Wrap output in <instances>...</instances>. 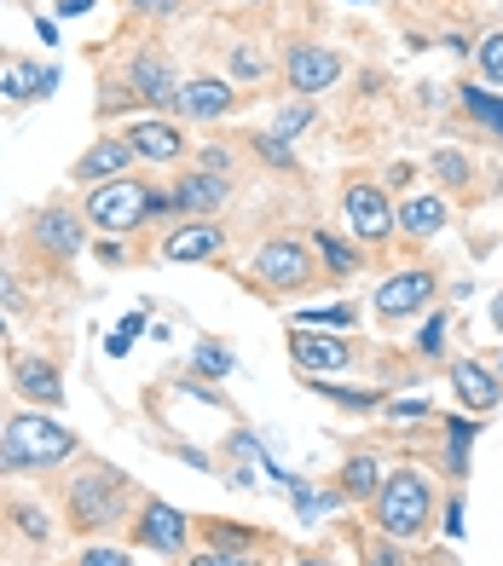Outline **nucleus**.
I'll use <instances>...</instances> for the list:
<instances>
[{
	"label": "nucleus",
	"instance_id": "f257e3e1",
	"mask_svg": "<svg viewBox=\"0 0 503 566\" xmlns=\"http://www.w3.org/2000/svg\"><path fill=\"white\" fill-rule=\"evenodd\" d=\"M75 457V433L41 410H23V417H7V433H0V474H46L59 462Z\"/></svg>",
	"mask_w": 503,
	"mask_h": 566
},
{
	"label": "nucleus",
	"instance_id": "f03ea898",
	"mask_svg": "<svg viewBox=\"0 0 503 566\" xmlns=\"http://www.w3.org/2000/svg\"><path fill=\"white\" fill-rule=\"evenodd\" d=\"M434 514L440 509H434L429 474H422V469H388L383 492H376V503H370V526L399 537V544H417V537L434 526Z\"/></svg>",
	"mask_w": 503,
	"mask_h": 566
},
{
	"label": "nucleus",
	"instance_id": "7ed1b4c3",
	"mask_svg": "<svg viewBox=\"0 0 503 566\" xmlns=\"http://www.w3.org/2000/svg\"><path fill=\"white\" fill-rule=\"evenodd\" d=\"M168 209V191L163 186H145V179H105V186L87 191V220L98 231H139L150 214Z\"/></svg>",
	"mask_w": 503,
	"mask_h": 566
},
{
	"label": "nucleus",
	"instance_id": "20e7f679",
	"mask_svg": "<svg viewBox=\"0 0 503 566\" xmlns=\"http://www.w3.org/2000/svg\"><path fill=\"white\" fill-rule=\"evenodd\" d=\"M64 503H70V521L82 526V532H111L122 514H128V480L98 462V469L70 480V497Z\"/></svg>",
	"mask_w": 503,
	"mask_h": 566
},
{
	"label": "nucleus",
	"instance_id": "39448f33",
	"mask_svg": "<svg viewBox=\"0 0 503 566\" xmlns=\"http://www.w3.org/2000/svg\"><path fill=\"white\" fill-rule=\"evenodd\" d=\"M255 283L272 295H307L318 290V261H313V249L301 243V238H266L255 249Z\"/></svg>",
	"mask_w": 503,
	"mask_h": 566
},
{
	"label": "nucleus",
	"instance_id": "423d86ee",
	"mask_svg": "<svg viewBox=\"0 0 503 566\" xmlns=\"http://www.w3.org/2000/svg\"><path fill=\"white\" fill-rule=\"evenodd\" d=\"M290 358H295L301 376H342V370L365 365V347L347 342V336H331V329L295 324V329H290Z\"/></svg>",
	"mask_w": 503,
	"mask_h": 566
},
{
	"label": "nucleus",
	"instance_id": "0eeeda50",
	"mask_svg": "<svg viewBox=\"0 0 503 566\" xmlns=\"http://www.w3.org/2000/svg\"><path fill=\"white\" fill-rule=\"evenodd\" d=\"M434 295H440L434 266H406V272H394V277L376 283V318H383V324H406V318L422 313Z\"/></svg>",
	"mask_w": 503,
	"mask_h": 566
},
{
	"label": "nucleus",
	"instance_id": "6e6552de",
	"mask_svg": "<svg viewBox=\"0 0 503 566\" xmlns=\"http://www.w3.org/2000/svg\"><path fill=\"white\" fill-rule=\"evenodd\" d=\"M226 202H232V179H220L209 168H186L168 186V209L180 214V220H214Z\"/></svg>",
	"mask_w": 503,
	"mask_h": 566
},
{
	"label": "nucleus",
	"instance_id": "1a4fd4ad",
	"mask_svg": "<svg viewBox=\"0 0 503 566\" xmlns=\"http://www.w3.org/2000/svg\"><path fill=\"white\" fill-rule=\"evenodd\" d=\"M342 53L336 46H318V41H295L290 53H284V82L301 93V98H313L324 87H336L342 82Z\"/></svg>",
	"mask_w": 503,
	"mask_h": 566
},
{
	"label": "nucleus",
	"instance_id": "9d476101",
	"mask_svg": "<svg viewBox=\"0 0 503 566\" xmlns=\"http://www.w3.org/2000/svg\"><path fill=\"white\" fill-rule=\"evenodd\" d=\"M342 209H347V226H354L359 249H365V243H370V249L394 243V231H399V226H394V202H388L383 186H347Z\"/></svg>",
	"mask_w": 503,
	"mask_h": 566
},
{
	"label": "nucleus",
	"instance_id": "9b49d317",
	"mask_svg": "<svg viewBox=\"0 0 503 566\" xmlns=\"http://www.w3.org/2000/svg\"><path fill=\"white\" fill-rule=\"evenodd\" d=\"M134 544L139 549H157V555H186L191 544V521L174 503L163 497H145V509L134 514Z\"/></svg>",
	"mask_w": 503,
	"mask_h": 566
},
{
	"label": "nucleus",
	"instance_id": "f8f14e48",
	"mask_svg": "<svg viewBox=\"0 0 503 566\" xmlns=\"http://www.w3.org/2000/svg\"><path fill=\"white\" fill-rule=\"evenodd\" d=\"M122 82L134 87L139 105H174V93H180V75H174L163 46H139L128 59V70H122Z\"/></svg>",
	"mask_w": 503,
	"mask_h": 566
},
{
	"label": "nucleus",
	"instance_id": "ddd939ff",
	"mask_svg": "<svg viewBox=\"0 0 503 566\" xmlns=\"http://www.w3.org/2000/svg\"><path fill=\"white\" fill-rule=\"evenodd\" d=\"M30 238H35V249L53 254V261H75V254L87 249V220L75 209H64V202H53V209H41L30 220Z\"/></svg>",
	"mask_w": 503,
	"mask_h": 566
},
{
	"label": "nucleus",
	"instance_id": "4468645a",
	"mask_svg": "<svg viewBox=\"0 0 503 566\" xmlns=\"http://www.w3.org/2000/svg\"><path fill=\"white\" fill-rule=\"evenodd\" d=\"M174 111H180L186 122H220V116L238 111V87L226 82V75H197V82H180Z\"/></svg>",
	"mask_w": 503,
	"mask_h": 566
},
{
	"label": "nucleus",
	"instance_id": "2eb2a0df",
	"mask_svg": "<svg viewBox=\"0 0 503 566\" xmlns=\"http://www.w3.org/2000/svg\"><path fill=\"white\" fill-rule=\"evenodd\" d=\"M122 139H128V145H134V157H139V163H150V168H174V163L186 157V134H180L174 122H157V116L134 122Z\"/></svg>",
	"mask_w": 503,
	"mask_h": 566
},
{
	"label": "nucleus",
	"instance_id": "dca6fc26",
	"mask_svg": "<svg viewBox=\"0 0 503 566\" xmlns=\"http://www.w3.org/2000/svg\"><path fill=\"white\" fill-rule=\"evenodd\" d=\"M226 249V226L220 220H180L163 238V261H214V254Z\"/></svg>",
	"mask_w": 503,
	"mask_h": 566
},
{
	"label": "nucleus",
	"instance_id": "f3484780",
	"mask_svg": "<svg viewBox=\"0 0 503 566\" xmlns=\"http://www.w3.org/2000/svg\"><path fill=\"white\" fill-rule=\"evenodd\" d=\"M451 394H458V405H469V410H497L503 376L492 365H481V358H451Z\"/></svg>",
	"mask_w": 503,
	"mask_h": 566
},
{
	"label": "nucleus",
	"instance_id": "a211bd4d",
	"mask_svg": "<svg viewBox=\"0 0 503 566\" xmlns=\"http://www.w3.org/2000/svg\"><path fill=\"white\" fill-rule=\"evenodd\" d=\"M134 163H139V157H134V145H128V139H98V145L87 150V157L70 168V179L93 191V186H105V179H122Z\"/></svg>",
	"mask_w": 503,
	"mask_h": 566
},
{
	"label": "nucleus",
	"instance_id": "6ab92c4d",
	"mask_svg": "<svg viewBox=\"0 0 503 566\" xmlns=\"http://www.w3.org/2000/svg\"><path fill=\"white\" fill-rule=\"evenodd\" d=\"M446 220H451V202L434 197V191H411V197L394 209V226L406 231V238H440Z\"/></svg>",
	"mask_w": 503,
	"mask_h": 566
},
{
	"label": "nucleus",
	"instance_id": "aec40b11",
	"mask_svg": "<svg viewBox=\"0 0 503 566\" xmlns=\"http://www.w3.org/2000/svg\"><path fill=\"white\" fill-rule=\"evenodd\" d=\"M12 381H18V394L23 399H35V405H46V410H59L64 405V381H59V370L46 365V358H12Z\"/></svg>",
	"mask_w": 503,
	"mask_h": 566
},
{
	"label": "nucleus",
	"instance_id": "412c9836",
	"mask_svg": "<svg viewBox=\"0 0 503 566\" xmlns=\"http://www.w3.org/2000/svg\"><path fill=\"white\" fill-rule=\"evenodd\" d=\"M383 480H388V474H383V462H376L370 451H354V457L342 462V480H336V485H342V497H347V503H376Z\"/></svg>",
	"mask_w": 503,
	"mask_h": 566
},
{
	"label": "nucleus",
	"instance_id": "4be33fe9",
	"mask_svg": "<svg viewBox=\"0 0 503 566\" xmlns=\"http://www.w3.org/2000/svg\"><path fill=\"white\" fill-rule=\"evenodd\" d=\"M458 105L486 127V134H497L503 139V98H497V87H486V82H463L458 87Z\"/></svg>",
	"mask_w": 503,
	"mask_h": 566
},
{
	"label": "nucleus",
	"instance_id": "5701e85b",
	"mask_svg": "<svg viewBox=\"0 0 503 566\" xmlns=\"http://www.w3.org/2000/svg\"><path fill=\"white\" fill-rule=\"evenodd\" d=\"M313 249H318V261L331 266V277H354V272H359V261H365V249L342 243L336 231H313Z\"/></svg>",
	"mask_w": 503,
	"mask_h": 566
},
{
	"label": "nucleus",
	"instance_id": "b1692460",
	"mask_svg": "<svg viewBox=\"0 0 503 566\" xmlns=\"http://www.w3.org/2000/svg\"><path fill=\"white\" fill-rule=\"evenodd\" d=\"M474 433H481V422L446 417V474H451V480L469 474V440H474Z\"/></svg>",
	"mask_w": 503,
	"mask_h": 566
},
{
	"label": "nucleus",
	"instance_id": "393cba45",
	"mask_svg": "<svg viewBox=\"0 0 503 566\" xmlns=\"http://www.w3.org/2000/svg\"><path fill=\"white\" fill-rule=\"evenodd\" d=\"M41 93H59V70H41V64L7 70V98H41Z\"/></svg>",
	"mask_w": 503,
	"mask_h": 566
},
{
	"label": "nucleus",
	"instance_id": "a878e982",
	"mask_svg": "<svg viewBox=\"0 0 503 566\" xmlns=\"http://www.w3.org/2000/svg\"><path fill=\"white\" fill-rule=\"evenodd\" d=\"M191 370H197V376H209V381H226V376L238 370V358H232V347H226V342H197Z\"/></svg>",
	"mask_w": 503,
	"mask_h": 566
},
{
	"label": "nucleus",
	"instance_id": "bb28decb",
	"mask_svg": "<svg viewBox=\"0 0 503 566\" xmlns=\"http://www.w3.org/2000/svg\"><path fill=\"white\" fill-rule=\"evenodd\" d=\"M359 566H411V560H406V544H399V537L370 532V537H359Z\"/></svg>",
	"mask_w": 503,
	"mask_h": 566
},
{
	"label": "nucleus",
	"instance_id": "cd10ccee",
	"mask_svg": "<svg viewBox=\"0 0 503 566\" xmlns=\"http://www.w3.org/2000/svg\"><path fill=\"white\" fill-rule=\"evenodd\" d=\"M307 388L324 394V399H336L342 410H376V405H383L376 388H336V381H324V376H307Z\"/></svg>",
	"mask_w": 503,
	"mask_h": 566
},
{
	"label": "nucleus",
	"instance_id": "c85d7f7f",
	"mask_svg": "<svg viewBox=\"0 0 503 566\" xmlns=\"http://www.w3.org/2000/svg\"><path fill=\"white\" fill-rule=\"evenodd\" d=\"M429 168H434V179H440V191H463V186H469V157H463L458 145H440Z\"/></svg>",
	"mask_w": 503,
	"mask_h": 566
},
{
	"label": "nucleus",
	"instance_id": "c756f323",
	"mask_svg": "<svg viewBox=\"0 0 503 566\" xmlns=\"http://www.w3.org/2000/svg\"><path fill=\"white\" fill-rule=\"evenodd\" d=\"M295 324H307V329H354L359 324V306L354 301H342V306H307Z\"/></svg>",
	"mask_w": 503,
	"mask_h": 566
},
{
	"label": "nucleus",
	"instance_id": "7c9ffc66",
	"mask_svg": "<svg viewBox=\"0 0 503 566\" xmlns=\"http://www.w3.org/2000/svg\"><path fill=\"white\" fill-rule=\"evenodd\" d=\"M226 70H232L238 82H261V75L272 70V59H261V46L238 41V46H232V59H226Z\"/></svg>",
	"mask_w": 503,
	"mask_h": 566
},
{
	"label": "nucleus",
	"instance_id": "2f4dec72",
	"mask_svg": "<svg viewBox=\"0 0 503 566\" xmlns=\"http://www.w3.org/2000/svg\"><path fill=\"white\" fill-rule=\"evenodd\" d=\"M474 64H481V82L503 87V30H492L481 46H474Z\"/></svg>",
	"mask_w": 503,
	"mask_h": 566
},
{
	"label": "nucleus",
	"instance_id": "473e14b6",
	"mask_svg": "<svg viewBox=\"0 0 503 566\" xmlns=\"http://www.w3.org/2000/svg\"><path fill=\"white\" fill-rule=\"evenodd\" d=\"M249 145H255V157L261 163H272V168H295V150H290V139H279V134H249Z\"/></svg>",
	"mask_w": 503,
	"mask_h": 566
},
{
	"label": "nucleus",
	"instance_id": "72a5a7b5",
	"mask_svg": "<svg viewBox=\"0 0 503 566\" xmlns=\"http://www.w3.org/2000/svg\"><path fill=\"white\" fill-rule=\"evenodd\" d=\"M139 98H134V87L128 82H105L98 87V116H122V111H134Z\"/></svg>",
	"mask_w": 503,
	"mask_h": 566
},
{
	"label": "nucleus",
	"instance_id": "f704fd0d",
	"mask_svg": "<svg viewBox=\"0 0 503 566\" xmlns=\"http://www.w3.org/2000/svg\"><path fill=\"white\" fill-rule=\"evenodd\" d=\"M446 329H451V324H446V313H434L429 324L417 329V353H422V358H440V353H446Z\"/></svg>",
	"mask_w": 503,
	"mask_h": 566
},
{
	"label": "nucleus",
	"instance_id": "c9c22d12",
	"mask_svg": "<svg viewBox=\"0 0 503 566\" xmlns=\"http://www.w3.org/2000/svg\"><path fill=\"white\" fill-rule=\"evenodd\" d=\"M307 122H313V105H307V98H301V105L279 111V122H272V134H279V139H295V134H301V127H307Z\"/></svg>",
	"mask_w": 503,
	"mask_h": 566
},
{
	"label": "nucleus",
	"instance_id": "e433bc0d",
	"mask_svg": "<svg viewBox=\"0 0 503 566\" xmlns=\"http://www.w3.org/2000/svg\"><path fill=\"white\" fill-rule=\"evenodd\" d=\"M12 514H18V532H23V537H35V544H46V532H53V526H46V514H41L35 503H18Z\"/></svg>",
	"mask_w": 503,
	"mask_h": 566
},
{
	"label": "nucleus",
	"instance_id": "4c0bfd02",
	"mask_svg": "<svg viewBox=\"0 0 503 566\" xmlns=\"http://www.w3.org/2000/svg\"><path fill=\"white\" fill-rule=\"evenodd\" d=\"M197 168H209V174H220V179H232L238 174V157L226 145H203V157H197Z\"/></svg>",
	"mask_w": 503,
	"mask_h": 566
},
{
	"label": "nucleus",
	"instance_id": "58836bf2",
	"mask_svg": "<svg viewBox=\"0 0 503 566\" xmlns=\"http://www.w3.org/2000/svg\"><path fill=\"white\" fill-rule=\"evenodd\" d=\"M191 566H261L249 549H203V555H191Z\"/></svg>",
	"mask_w": 503,
	"mask_h": 566
},
{
	"label": "nucleus",
	"instance_id": "ea45409f",
	"mask_svg": "<svg viewBox=\"0 0 503 566\" xmlns=\"http://www.w3.org/2000/svg\"><path fill=\"white\" fill-rule=\"evenodd\" d=\"M82 566H134V555L105 549V544H87V549H82Z\"/></svg>",
	"mask_w": 503,
	"mask_h": 566
},
{
	"label": "nucleus",
	"instance_id": "a19ab883",
	"mask_svg": "<svg viewBox=\"0 0 503 566\" xmlns=\"http://www.w3.org/2000/svg\"><path fill=\"white\" fill-rule=\"evenodd\" d=\"M209 537H214V549H249V532L243 526H226V521H214Z\"/></svg>",
	"mask_w": 503,
	"mask_h": 566
},
{
	"label": "nucleus",
	"instance_id": "79ce46f5",
	"mask_svg": "<svg viewBox=\"0 0 503 566\" xmlns=\"http://www.w3.org/2000/svg\"><path fill=\"white\" fill-rule=\"evenodd\" d=\"M388 417H394V422H422V417H429V399H394Z\"/></svg>",
	"mask_w": 503,
	"mask_h": 566
},
{
	"label": "nucleus",
	"instance_id": "37998d69",
	"mask_svg": "<svg viewBox=\"0 0 503 566\" xmlns=\"http://www.w3.org/2000/svg\"><path fill=\"white\" fill-rule=\"evenodd\" d=\"M440 532H446V537H463V497H451V503L440 509Z\"/></svg>",
	"mask_w": 503,
	"mask_h": 566
},
{
	"label": "nucleus",
	"instance_id": "c03bdc74",
	"mask_svg": "<svg viewBox=\"0 0 503 566\" xmlns=\"http://www.w3.org/2000/svg\"><path fill=\"white\" fill-rule=\"evenodd\" d=\"M134 7H139L145 18H163V12H180L186 0H134Z\"/></svg>",
	"mask_w": 503,
	"mask_h": 566
},
{
	"label": "nucleus",
	"instance_id": "a18cd8bd",
	"mask_svg": "<svg viewBox=\"0 0 503 566\" xmlns=\"http://www.w3.org/2000/svg\"><path fill=\"white\" fill-rule=\"evenodd\" d=\"M93 7H98V0H59V12H64V18H87Z\"/></svg>",
	"mask_w": 503,
	"mask_h": 566
},
{
	"label": "nucleus",
	"instance_id": "49530a36",
	"mask_svg": "<svg viewBox=\"0 0 503 566\" xmlns=\"http://www.w3.org/2000/svg\"><path fill=\"white\" fill-rule=\"evenodd\" d=\"M0 301H18V290H12V277L0 272Z\"/></svg>",
	"mask_w": 503,
	"mask_h": 566
},
{
	"label": "nucleus",
	"instance_id": "de8ad7c7",
	"mask_svg": "<svg viewBox=\"0 0 503 566\" xmlns=\"http://www.w3.org/2000/svg\"><path fill=\"white\" fill-rule=\"evenodd\" d=\"M492 324H497V329H503V290H497V295H492Z\"/></svg>",
	"mask_w": 503,
	"mask_h": 566
},
{
	"label": "nucleus",
	"instance_id": "09e8293b",
	"mask_svg": "<svg viewBox=\"0 0 503 566\" xmlns=\"http://www.w3.org/2000/svg\"><path fill=\"white\" fill-rule=\"evenodd\" d=\"M307 566H331V560H318V555H313V560H307Z\"/></svg>",
	"mask_w": 503,
	"mask_h": 566
},
{
	"label": "nucleus",
	"instance_id": "8fccbe9b",
	"mask_svg": "<svg viewBox=\"0 0 503 566\" xmlns=\"http://www.w3.org/2000/svg\"><path fill=\"white\" fill-rule=\"evenodd\" d=\"M0 336H7V313H0Z\"/></svg>",
	"mask_w": 503,
	"mask_h": 566
},
{
	"label": "nucleus",
	"instance_id": "3c124183",
	"mask_svg": "<svg viewBox=\"0 0 503 566\" xmlns=\"http://www.w3.org/2000/svg\"><path fill=\"white\" fill-rule=\"evenodd\" d=\"M0 433H7V410H0Z\"/></svg>",
	"mask_w": 503,
	"mask_h": 566
},
{
	"label": "nucleus",
	"instance_id": "603ef678",
	"mask_svg": "<svg viewBox=\"0 0 503 566\" xmlns=\"http://www.w3.org/2000/svg\"><path fill=\"white\" fill-rule=\"evenodd\" d=\"M492 370H497V376H503V358H497V365H492Z\"/></svg>",
	"mask_w": 503,
	"mask_h": 566
}]
</instances>
